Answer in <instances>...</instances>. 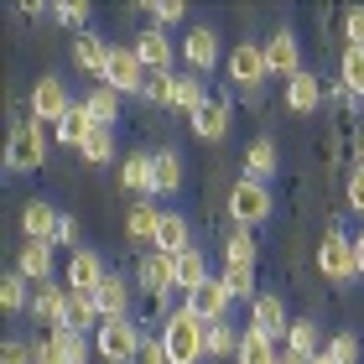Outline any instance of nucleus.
<instances>
[{"instance_id":"1","label":"nucleus","mask_w":364,"mask_h":364,"mask_svg":"<svg viewBox=\"0 0 364 364\" xmlns=\"http://www.w3.org/2000/svg\"><path fill=\"white\" fill-rule=\"evenodd\" d=\"M161 343H167L172 364H198V359H208V323L182 302L161 318Z\"/></svg>"},{"instance_id":"2","label":"nucleus","mask_w":364,"mask_h":364,"mask_svg":"<svg viewBox=\"0 0 364 364\" xmlns=\"http://www.w3.org/2000/svg\"><path fill=\"white\" fill-rule=\"evenodd\" d=\"M42 161H47V125L16 120L11 141H6V172H37Z\"/></svg>"},{"instance_id":"3","label":"nucleus","mask_w":364,"mask_h":364,"mask_svg":"<svg viewBox=\"0 0 364 364\" xmlns=\"http://www.w3.org/2000/svg\"><path fill=\"white\" fill-rule=\"evenodd\" d=\"M141 343H146V333L130 318H105V323H99V333H94L99 359H109V364H136Z\"/></svg>"},{"instance_id":"4","label":"nucleus","mask_w":364,"mask_h":364,"mask_svg":"<svg viewBox=\"0 0 364 364\" xmlns=\"http://www.w3.org/2000/svg\"><path fill=\"white\" fill-rule=\"evenodd\" d=\"M271 208H276V198H271V182L240 177L235 188H229V213H235V224H240V229H255V224H266V219H271Z\"/></svg>"},{"instance_id":"5","label":"nucleus","mask_w":364,"mask_h":364,"mask_svg":"<svg viewBox=\"0 0 364 364\" xmlns=\"http://www.w3.org/2000/svg\"><path fill=\"white\" fill-rule=\"evenodd\" d=\"M318 271L333 281V287L354 281V276H359V266H354V235H343V229H328L323 245H318Z\"/></svg>"},{"instance_id":"6","label":"nucleus","mask_w":364,"mask_h":364,"mask_svg":"<svg viewBox=\"0 0 364 364\" xmlns=\"http://www.w3.org/2000/svg\"><path fill=\"white\" fill-rule=\"evenodd\" d=\"M224 68H229V84H235V89H260V84L271 78L266 42H240L235 53L224 58Z\"/></svg>"},{"instance_id":"7","label":"nucleus","mask_w":364,"mask_h":364,"mask_svg":"<svg viewBox=\"0 0 364 364\" xmlns=\"http://www.w3.org/2000/svg\"><path fill=\"white\" fill-rule=\"evenodd\" d=\"M68 109H73V94H68V84H63V78L42 73L37 84H31V120H37V125H58Z\"/></svg>"},{"instance_id":"8","label":"nucleus","mask_w":364,"mask_h":364,"mask_svg":"<svg viewBox=\"0 0 364 364\" xmlns=\"http://www.w3.org/2000/svg\"><path fill=\"white\" fill-rule=\"evenodd\" d=\"M146 78H151V73H146V63L136 58V47H114V53H109V68H105L99 84L114 89V94H141Z\"/></svg>"},{"instance_id":"9","label":"nucleus","mask_w":364,"mask_h":364,"mask_svg":"<svg viewBox=\"0 0 364 364\" xmlns=\"http://www.w3.org/2000/svg\"><path fill=\"white\" fill-rule=\"evenodd\" d=\"M266 63H271V78H287V84L302 73V42L291 37V26H281L266 37Z\"/></svg>"},{"instance_id":"10","label":"nucleus","mask_w":364,"mask_h":364,"mask_svg":"<svg viewBox=\"0 0 364 364\" xmlns=\"http://www.w3.org/2000/svg\"><path fill=\"white\" fill-rule=\"evenodd\" d=\"M136 58L146 63V73H172V63H177V47H172V37L161 26H146V31H136Z\"/></svg>"},{"instance_id":"11","label":"nucleus","mask_w":364,"mask_h":364,"mask_svg":"<svg viewBox=\"0 0 364 364\" xmlns=\"http://www.w3.org/2000/svg\"><path fill=\"white\" fill-rule=\"evenodd\" d=\"M182 63L203 78L213 63H219V31H213V26H188V31H182Z\"/></svg>"},{"instance_id":"12","label":"nucleus","mask_w":364,"mask_h":364,"mask_svg":"<svg viewBox=\"0 0 364 364\" xmlns=\"http://www.w3.org/2000/svg\"><path fill=\"white\" fill-rule=\"evenodd\" d=\"M105 276H109V266L94 250H73L68 266H63V287H68V291H99V281H105Z\"/></svg>"},{"instance_id":"13","label":"nucleus","mask_w":364,"mask_h":364,"mask_svg":"<svg viewBox=\"0 0 364 364\" xmlns=\"http://www.w3.org/2000/svg\"><path fill=\"white\" fill-rule=\"evenodd\" d=\"M141 287L156 296L161 307H167V291L177 287V255H167V250H151L141 260Z\"/></svg>"},{"instance_id":"14","label":"nucleus","mask_w":364,"mask_h":364,"mask_svg":"<svg viewBox=\"0 0 364 364\" xmlns=\"http://www.w3.org/2000/svg\"><path fill=\"white\" fill-rule=\"evenodd\" d=\"M229 120H235L229 99H213V94H208V105H203V109H193V114H188V125H193V136H198V141H224V136H229Z\"/></svg>"},{"instance_id":"15","label":"nucleus","mask_w":364,"mask_h":364,"mask_svg":"<svg viewBox=\"0 0 364 364\" xmlns=\"http://www.w3.org/2000/svg\"><path fill=\"white\" fill-rule=\"evenodd\" d=\"M250 328H260V333H271V338H287V333H291L287 302H281L276 291H260L255 302H250Z\"/></svg>"},{"instance_id":"16","label":"nucleus","mask_w":364,"mask_h":364,"mask_svg":"<svg viewBox=\"0 0 364 364\" xmlns=\"http://www.w3.org/2000/svg\"><path fill=\"white\" fill-rule=\"evenodd\" d=\"M229 302H235V296H229V287H224L219 276H208L203 287L188 296V307H193L203 323H224V318H229Z\"/></svg>"},{"instance_id":"17","label":"nucleus","mask_w":364,"mask_h":364,"mask_svg":"<svg viewBox=\"0 0 364 364\" xmlns=\"http://www.w3.org/2000/svg\"><path fill=\"white\" fill-rule=\"evenodd\" d=\"M58 219H63V213L47 203V198H26V203H21V235L26 240H47V245H53Z\"/></svg>"},{"instance_id":"18","label":"nucleus","mask_w":364,"mask_h":364,"mask_svg":"<svg viewBox=\"0 0 364 364\" xmlns=\"http://www.w3.org/2000/svg\"><path fill=\"white\" fill-rule=\"evenodd\" d=\"M109 53H114V42H105L99 31H78V37H73V63H78L84 73H94V78H105Z\"/></svg>"},{"instance_id":"19","label":"nucleus","mask_w":364,"mask_h":364,"mask_svg":"<svg viewBox=\"0 0 364 364\" xmlns=\"http://www.w3.org/2000/svg\"><path fill=\"white\" fill-rule=\"evenodd\" d=\"M63 312H68V287H58V281L31 287V318H42L47 328H63Z\"/></svg>"},{"instance_id":"20","label":"nucleus","mask_w":364,"mask_h":364,"mask_svg":"<svg viewBox=\"0 0 364 364\" xmlns=\"http://www.w3.org/2000/svg\"><path fill=\"white\" fill-rule=\"evenodd\" d=\"M94 130H99V125H94V114L84 109V99H78V105L53 125V136H58V146H68V151H84V141L94 136Z\"/></svg>"},{"instance_id":"21","label":"nucleus","mask_w":364,"mask_h":364,"mask_svg":"<svg viewBox=\"0 0 364 364\" xmlns=\"http://www.w3.org/2000/svg\"><path fill=\"white\" fill-rule=\"evenodd\" d=\"M53 266H58V260H53V245H47V240H26L21 255H16V271H21L26 281H37V287L53 281Z\"/></svg>"},{"instance_id":"22","label":"nucleus","mask_w":364,"mask_h":364,"mask_svg":"<svg viewBox=\"0 0 364 364\" xmlns=\"http://www.w3.org/2000/svg\"><path fill=\"white\" fill-rule=\"evenodd\" d=\"M323 349H328L323 328L312 323V318H291V333H287V354H296V359H318Z\"/></svg>"},{"instance_id":"23","label":"nucleus","mask_w":364,"mask_h":364,"mask_svg":"<svg viewBox=\"0 0 364 364\" xmlns=\"http://www.w3.org/2000/svg\"><path fill=\"white\" fill-rule=\"evenodd\" d=\"M318 105H323V78L302 68V73L287 84V109H291V114H312Z\"/></svg>"},{"instance_id":"24","label":"nucleus","mask_w":364,"mask_h":364,"mask_svg":"<svg viewBox=\"0 0 364 364\" xmlns=\"http://www.w3.org/2000/svg\"><path fill=\"white\" fill-rule=\"evenodd\" d=\"M276 167H281V156H276V141H271V136H255L250 146H245V177L271 182Z\"/></svg>"},{"instance_id":"25","label":"nucleus","mask_w":364,"mask_h":364,"mask_svg":"<svg viewBox=\"0 0 364 364\" xmlns=\"http://www.w3.org/2000/svg\"><path fill=\"white\" fill-rule=\"evenodd\" d=\"M94 302H99V318H130V287H125V276L109 271L105 281H99Z\"/></svg>"},{"instance_id":"26","label":"nucleus","mask_w":364,"mask_h":364,"mask_svg":"<svg viewBox=\"0 0 364 364\" xmlns=\"http://www.w3.org/2000/svg\"><path fill=\"white\" fill-rule=\"evenodd\" d=\"M235 364H281V349H276V338H271V333H260V328L245 323V338H240Z\"/></svg>"},{"instance_id":"27","label":"nucleus","mask_w":364,"mask_h":364,"mask_svg":"<svg viewBox=\"0 0 364 364\" xmlns=\"http://www.w3.org/2000/svg\"><path fill=\"white\" fill-rule=\"evenodd\" d=\"M99 302H94V291H68V312H63V328H73V333H99Z\"/></svg>"},{"instance_id":"28","label":"nucleus","mask_w":364,"mask_h":364,"mask_svg":"<svg viewBox=\"0 0 364 364\" xmlns=\"http://www.w3.org/2000/svg\"><path fill=\"white\" fill-rule=\"evenodd\" d=\"M156 250H167V255H188V250H193V224L182 219V213H161Z\"/></svg>"},{"instance_id":"29","label":"nucleus","mask_w":364,"mask_h":364,"mask_svg":"<svg viewBox=\"0 0 364 364\" xmlns=\"http://www.w3.org/2000/svg\"><path fill=\"white\" fill-rule=\"evenodd\" d=\"M182 188V156L177 151H156L151 161V198H172Z\"/></svg>"},{"instance_id":"30","label":"nucleus","mask_w":364,"mask_h":364,"mask_svg":"<svg viewBox=\"0 0 364 364\" xmlns=\"http://www.w3.org/2000/svg\"><path fill=\"white\" fill-rule=\"evenodd\" d=\"M156 229H161V208L156 203H136V208H130L125 235L136 240V245H151V250H156Z\"/></svg>"},{"instance_id":"31","label":"nucleus","mask_w":364,"mask_h":364,"mask_svg":"<svg viewBox=\"0 0 364 364\" xmlns=\"http://www.w3.org/2000/svg\"><path fill=\"white\" fill-rule=\"evenodd\" d=\"M255 255H260V245H255V235L250 229H229L224 235V266H245V271H255Z\"/></svg>"},{"instance_id":"32","label":"nucleus","mask_w":364,"mask_h":364,"mask_svg":"<svg viewBox=\"0 0 364 364\" xmlns=\"http://www.w3.org/2000/svg\"><path fill=\"white\" fill-rule=\"evenodd\" d=\"M151 151H130L125 161H120V188H130V193H146L151 198Z\"/></svg>"},{"instance_id":"33","label":"nucleus","mask_w":364,"mask_h":364,"mask_svg":"<svg viewBox=\"0 0 364 364\" xmlns=\"http://www.w3.org/2000/svg\"><path fill=\"white\" fill-rule=\"evenodd\" d=\"M0 307H6L11 318H16V312H31V281L16 271V266L0 276Z\"/></svg>"},{"instance_id":"34","label":"nucleus","mask_w":364,"mask_h":364,"mask_svg":"<svg viewBox=\"0 0 364 364\" xmlns=\"http://www.w3.org/2000/svg\"><path fill=\"white\" fill-rule=\"evenodd\" d=\"M84 109L94 114V125H99V130H114V120H120V94L99 84V89L84 94Z\"/></svg>"},{"instance_id":"35","label":"nucleus","mask_w":364,"mask_h":364,"mask_svg":"<svg viewBox=\"0 0 364 364\" xmlns=\"http://www.w3.org/2000/svg\"><path fill=\"white\" fill-rule=\"evenodd\" d=\"M208 276H213V271H208V255H203V250H198V245H193V250H188V255H177V287H182V291H188V296H193L198 287H203V281H208Z\"/></svg>"},{"instance_id":"36","label":"nucleus","mask_w":364,"mask_h":364,"mask_svg":"<svg viewBox=\"0 0 364 364\" xmlns=\"http://www.w3.org/2000/svg\"><path fill=\"white\" fill-rule=\"evenodd\" d=\"M203 105H208V89H203V78H198V73H182V78H177V89H172V109L193 114V109H203Z\"/></svg>"},{"instance_id":"37","label":"nucleus","mask_w":364,"mask_h":364,"mask_svg":"<svg viewBox=\"0 0 364 364\" xmlns=\"http://www.w3.org/2000/svg\"><path fill=\"white\" fill-rule=\"evenodd\" d=\"M338 84L349 89L354 99H364V47H343V58H338Z\"/></svg>"},{"instance_id":"38","label":"nucleus","mask_w":364,"mask_h":364,"mask_svg":"<svg viewBox=\"0 0 364 364\" xmlns=\"http://www.w3.org/2000/svg\"><path fill=\"white\" fill-rule=\"evenodd\" d=\"M240 338H245V333H240V328L229 323V318H224V323H208V359L240 354Z\"/></svg>"},{"instance_id":"39","label":"nucleus","mask_w":364,"mask_h":364,"mask_svg":"<svg viewBox=\"0 0 364 364\" xmlns=\"http://www.w3.org/2000/svg\"><path fill=\"white\" fill-rule=\"evenodd\" d=\"M219 281L229 287V296H235V302H255V271H245V266H224L219 271Z\"/></svg>"},{"instance_id":"40","label":"nucleus","mask_w":364,"mask_h":364,"mask_svg":"<svg viewBox=\"0 0 364 364\" xmlns=\"http://www.w3.org/2000/svg\"><path fill=\"white\" fill-rule=\"evenodd\" d=\"M53 338H58V349H63V359H68V364H89L94 343H89L84 333H73V328H53Z\"/></svg>"},{"instance_id":"41","label":"nucleus","mask_w":364,"mask_h":364,"mask_svg":"<svg viewBox=\"0 0 364 364\" xmlns=\"http://www.w3.org/2000/svg\"><path fill=\"white\" fill-rule=\"evenodd\" d=\"M89 161V167H105V161H114V130H94V136L84 141V151H78Z\"/></svg>"},{"instance_id":"42","label":"nucleus","mask_w":364,"mask_h":364,"mask_svg":"<svg viewBox=\"0 0 364 364\" xmlns=\"http://www.w3.org/2000/svg\"><path fill=\"white\" fill-rule=\"evenodd\" d=\"M146 16H151V26H182L188 21V6H182V0H151V6H146Z\"/></svg>"},{"instance_id":"43","label":"nucleus","mask_w":364,"mask_h":364,"mask_svg":"<svg viewBox=\"0 0 364 364\" xmlns=\"http://www.w3.org/2000/svg\"><path fill=\"white\" fill-rule=\"evenodd\" d=\"M172 89H177V73H151V78H146V89H141V99H146V105L172 109Z\"/></svg>"},{"instance_id":"44","label":"nucleus","mask_w":364,"mask_h":364,"mask_svg":"<svg viewBox=\"0 0 364 364\" xmlns=\"http://www.w3.org/2000/svg\"><path fill=\"white\" fill-rule=\"evenodd\" d=\"M323 354L333 359V364H359V338H354V333H333Z\"/></svg>"},{"instance_id":"45","label":"nucleus","mask_w":364,"mask_h":364,"mask_svg":"<svg viewBox=\"0 0 364 364\" xmlns=\"http://www.w3.org/2000/svg\"><path fill=\"white\" fill-rule=\"evenodd\" d=\"M53 16L84 31V26H89V16H94V6H89V0H58V6H53Z\"/></svg>"},{"instance_id":"46","label":"nucleus","mask_w":364,"mask_h":364,"mask_svg":"<svg viewBox=\"0 0 364 364\" xmlns=\"http://www.w3.org/2000/svg\"><path fill=\"white\" fill-rule=\"evenodd\" d=\"M136 364H172V359H167V343H161V333H146Z\"/></svg>"},{"instance_id":"47","label":"nucleus","mask_w":364,"mask_h":364,"mask_svg":"<svg viewBox=\"0 0 364 364\" xmlns=\"http://www.w3.org/2000/svg\"><path fill=\"white\" fill-rule=\"evenodd\" d=\"M343 37H349V47H364V6L343 11Z\"/></svg>"},{"instance_id":"48","label":"nucleus","mask_w":364,"mask_h":364,"mask_svg":"<svg viewBox=\"0 0 364 364\" xmlns=\"http://www.w3.org/2000/svg\"><path fill=\"white\" fill-rule=\"evenodd\" d=\"M31 359H37V364H68V359H63V349H58V338H53V333L31 343Z\"/></svg>"},{"instance_id":"49","label":"nucleus","mask_w":364,"mask_h":364,"mask_svg":"<svg viewBox=\"0 0 364 364\" xmlns=\"http://www.w3.org/2000/svg\"><path fill=\"white\" fill-rule=\"evenodd\" d=\"M0 364H37V359H31V343L6 338V349H0Z\"/></svg>"},{"instance_id":"50","label":"nucleus","mask_w":364,"mask_h":364,"mask_svg":"<svg viewBox=\"0 0 364 364\" xmlns=\"http://www.w3.org/2000/svg\"><path fill=\"white\" fill-rule=\"evenodd\" d=\"M53 245H73V250H78V219H73V213H63V219H58Z\"/></svg>"},{"instance_id":"51","label":"nucleus","mask_w":364,"mask_h":364,"mask_svg":"<svg viewBox=\"0 0 364 364\" xmlns=\"http://www.w3.org/2000/svg\"><path fill=\"white\" fill-rule=\"evenodd\" d=\"M349 208H354V213H364V167H354V172H349Z\"/></svg>"},{"instance_id":"52","label":"nucleus","mask_w":364,"mask_h":364,"mask_svg":"<svg viewBox=\"0 0 364 364\" xmlns=\"http://www.w3.org/2000/svg\"><path fill=\"white\" fill-rule=\"evenodd\" d=\"M354 266H359V276H364V229L354 235Z\"/></svg>"},{"instance_id":"53","label":"nucleus","mask_w":364,"mask_h":364,"mask_svg":"<svg viewBox=\"0 0 364 364\" xmlns=\"http://www.w3.org/2000/svg\"><path fill=\"white\" fill-rule=\"evenodd\" d=\"M281 364H307V359H296V354H281Z\"/></svg>"},{"instance_id":"54","label":"nucleus","mask_w":364,"mask_h":364,"mask_svg":"<svg viewBox=\"0 0 364 364\" xmlns=\"http://www.w3.org/2000/svg\"><path fill=\"white\" fill-rule=\"evenodd\" d=\"M307 364H333V359H328V354H318V359H307Z\"/></svg>"},{"instance_id":"55","label":"nucleus","mask_w":364,"mask_h":364,"mask_svg":"<svg viewBox=\"0 0 364 364\" xmlns=\"http://www.w3.org/2000/svg\"><path fill=\"white\" fill-rule=\"evenodd\" d=\"M359 161H364V146H359Z\"/></svg>"}]
</instances>
